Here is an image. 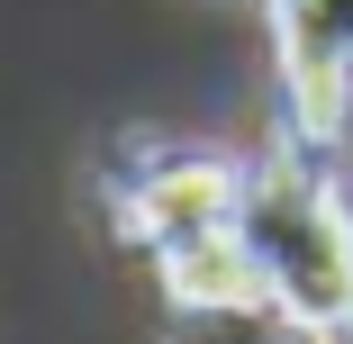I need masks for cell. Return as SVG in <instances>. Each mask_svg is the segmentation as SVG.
<instances>
[{
  "mask_svg": "<svg viewBox=\"0 0 353 344\" xmlns=\"http://www.w3.org/2000/svg\"><path fill=\"white\" fill-rule=\"evenodd\" d=\"M154 290H163V308H245V299H263V272H254L245 236L218 227V236L154 254Z\"/></svg>",
  "mask_w": 353,
  "mask_h": 344,
  "instance_id": "obj_4",
  "label": "cell"
},
{
  "mask_svg": "<svg viewBox=\"0 0 353 344\" xmlns=\"http://www.w3.org/2000/svg\"><path fill=\"white\" fill-rule=\"evenodd\" d=\"M317 154L326 145H308V136L272 145L245 172L236 236H245V254L263 272V299L308 344H335L353 326V209H344V190H335V172Z\"/></svg>",
  "mask_w": 353,
  "mask_h": 344,
  "instance_id": "obj_1",
  "label": "cell"
},
{
  "mask_svg": "<svg viewBox=\"0 0 353 344\" xmlns=\"http://www.w3.org/2000/svg\"><path fill=\"white\" fill-rule=\"evenodd\" d=\"M154 344H308V335L272 299H245V308H163Z\"/></svg>",
  "mask_w": 353,
  "mask_h": 344,
  "instance_id": "obj_5",
  "label": "cell"
},
{
  "mask_svg": "<svg viewBox=\"0 0 353 344\" xmlns=\"http://www.w3.org/2000/svg\"><path fill=\"white\" fill-rule=\"evenodd\" d=\"M335 344H353V326H344V335H335Z\"/></svg>",
  "mask_w": 353,
  "mask_h": 344,
  "instance_id": "obj_6",
  "label": "cell"
},
{
  "mask_svg": "<svg viewBox=\"0 0 353 344\" xmlns=\"http://www.w3.org/2000/svg\"><path fill=\"white\" fill-rule=\"evenodd\" d=\"M245 172H254V163L208 154V145H127V154L100 172V199H109V227H118L136 254H172V245H190V236L236 227Z\"/></svg>",
  "mask_w": 353,
  "mask_h": 344,
  "instance_id": "obj_2",
  "label": "cell"
},
{
  "mask_svg": "<svg viewBox=\"0 0 353 344\" xmlns=\"http://www.w3.org/2000/svg\"><path fill=\"white\" fill-rule=\"evenodd\" d=\"M272 54H281V100L290 136L335 145L353 118V0H263Z\"/></svg>",
  "mask_w": 353,
  "mask_h": 344,
  "instance_id": "obj_3",
  "label": "cell"
}]
</instances>
